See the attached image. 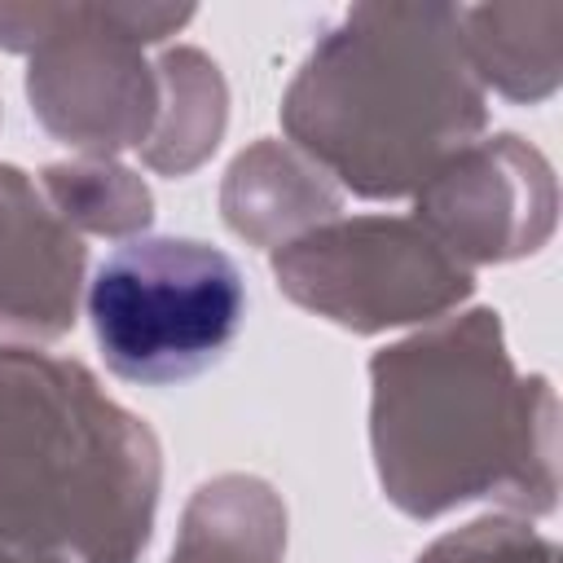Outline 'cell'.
<instances>
[{"mask_svg":"<svg viewBox=\"0 0 563 563\" xmlns=\"http://www.w3.org/2000/svg\"><path fill=\"white\" fill-rule=\"evenodd\" d=\"M369 449L387 501L409 519L479 497L528 519L559 501L554 387L515 374L493 308L440 317L374 352Z\"/></svg>","mask_w":563,"mask_h":563,"instance_id":"6da1fadb","label":"cell"},{"mask_svg":"<svg viewBox=\"0 0 563 563\" xmlns=\"http://www.w3.org/2000/svg\"><path fill=\"white\" fill-rule=\"evenodd\" d=\"M484 123L453 4H352L282 97L295 150L374 202L418 194Z\"/></svg>","mask_w":563,"mask_h":563,"instance_id":"7a4b0ae2","label":"cell"},{"mask_svg":"<svg viewBox=\"0 0 563 563\" xmlns=\"http://www.w3.org/2000/svg\"><path fill=\"white\" fill-rule=\"evenodd\" d=\"M163 449L79 361L0 347V541L75 563H136Z\"/></svg>","mask_w":563,"mask_h":563,"instance_id":"3957f363","label":"cell"},{"mask_svg":"<svg viewBox=\"0 0 563 563\" xmlns=\"http://www.w3.org/2000/svg\"><path fill=\"white\" fill-rule=\"evenodd\" d=\"M194 18L189 4H0V48L31 53L26 97L35 119L84 158L141 150L154 132L163 84L141 57Z\"/></svg>","mask_w":563,"mask_h":563,"instance_id":"277c9868","label":"cell"},{"mask_svg":"<svg viewBox=\"0 0 563 563\" xmlns=\"http://www.w3.org/2000/svg\"><path fill=\"white\" fill-rule=\"evenodd\" d=\"M246 312L238 264L198 238H128L88 282V321L106 365L145 387L202 374Z\"/></svg>","mask_w":563,"mask_h":563,"instance_id":"5b68a950","label":"cell"},{"mask_svg":"<svg viewBox=\"0 0 563 563\" xmlns=\"http://www.w3.org/2000/svg\"><path fill=\"white\" fill-rule=\"evenodd\" d=\"M273 277L286 299L356 334L440 321L475 290V268L413 216H334L277 246Z\"/></svg>","mask_w":563,"mask_h":563,"instance_id":"8992f818","label":"cell"},{"mask_svg":"<svg viewBox=\"0 0 563 563\" xmlns=\"http://www.w3.org/2000/svg\"><path fill=\"white\" fill-rule=\"evenodd\" d=\"M418 224L462 264H506L550 242L559 185L541 150L501 132L466 145L418 194Z\"/></svg>","mask_w":563,"mask_h":563,"instance_id":"52a82bcc","label":"cell"},{"mask_svg":"<svg viewBox=\"0 0 563 563\" xmlns=\"http://www.w3.org/2000/svg\"><path fill=\"white\" fill-rule=\"evenodd\" d=\"M84 260L40 180L0 163V347H35L75 325Z\"/></svg>","mask_w":563,"mask_h":563,"instance_id":"ba28073f","label":"cell"},{"mask_svg":"<svg viewBox=\"0 0 563 563\" xmlns=\"http://www.w3.org/2000/svg\"><path fill=\"white\" fill-rule=\"evenodd\" d=\"M220 211L238 238L277 251L299 233L334 220L339 189L299 150L282 141H255L233 158L220 189Z\"/></svg>","mask_w":563,"mask_h":563,"instance_id":"9c48e42d","label":"cell"},{"mask_svg":"<svg viewBox=\"0 0 563 563\" xmlns=\"http://www.w3.org/2000/svg\"><path fill=\"white\" fill-rule=\"evenodd\" d=\"M457 22L479 88L523 106L545 101L559 88L563 4H475L457 9Z\"/></svg>","mask_w":563,"mask_h":563,"instance_id":"30bf717a","label":"cell"},{"mask_svg":"<svg viewBox=\"0 0 563 563\" xmlns=\"http://www.w3.org/2000/svg\"><path fill=\"white\" fill-rule=\"evenodd\" d=\"M282 554L286 506L273 484L255 475H216L189 497L172 563H282Z\"/></svg>","mask_w":563,"mask_h":563,"instance_id":"8fae6325","label":"cell"},{"mask_svg":"<svg viewBox=\"0 0 563 563\" xmlns=\"http://www.w3.org/2000/svg\"><path fill=\"white\" fill-rule=\"evenodd\" d=\"M154 70L163 84V106L150 141L141 145V158L163 176H185L220 145L229 92L216 62L198 48H167L154 62Z\"/></svg>","mask_w":563,"mask_h":563,"instance_id":"7c38bea8","label":"cell"},{"mask_svg":"<svg viewBox=\"0 0 563 563\" xmlns=\"http://www.w3.org/2000/svg\"><path fill=\"white\" fill-rule=\"evenodd\" d=\"M40 189L48 207L75 229V233H101V238H132L150 229L154 220V194L150 185L114 163V158H70L40 172Z\"/></svg>","mask_w":563,"mask_h":563,"instance_id":"4fadbf2b","label":"cell"},{"mask_svg":"<svg viewBox=\"0 0 563 563\" xmlns=\"http://www.w3.org/2000/svg\"><path fill=\"white\" fill-rule=\"evenodd\" d=\"M413 563H559V545L523 515H484L431 541Z\"/></svg>","mask_w":563,"mask_h":563,"instance_id":"5bb4252c","label":"cell"},{"mask_svg":"<svg viewBox=\"0 0 563 563\" xmlns=\"http://www.w3.org/2000/svg\"><path fill=\"white\" fill-rule=\"evenodd\" d=\"M0 563H70V559L48 554V550H26V545H9V541H0Z\"/></svg>","mask_w":563,"mask_h":563,"instance_id":"9a60e30c","label":"cell"}]
</instances>
